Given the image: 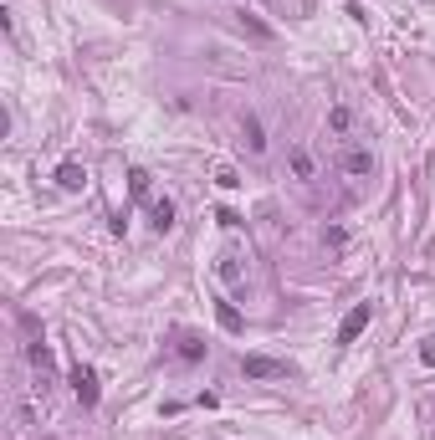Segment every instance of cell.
Returning <instances> with one entry per match:
<instances>
[{
  "label": "cell",
  "mask_w": 435,
  "mask_h": 440,
  "mask_svg": "<svg viewBox=\"0 0 435 440\" xmlns=\"http://www.w3.org/2000/svg\"><path fill=\"white\" fill-rule=\"evenodd\" d=\"M241 134H246V144H251V154L267 149V138H261V123H256V113H246L241 118Z\"/></svg>",
  "instance_id": "cell-6"
},
{
  "label": "cell",
  "mask_w": 435,
  "mask_h": 440,
  "mask_svg": "<svg viewBox=\"0 0 435 440\" xmlns=\"http://www.w3.org/2000/svg\"><path fill=\"white\" fill-rule=\"evenodd\" d=\"M241 369H246V379H282L287 374V364H276V358H267V354H246Z\"/></svg>",
  "instance_id": "cell-1"
},
{
  "label": "cell",
  "mask_w": 435,
  "mask_h": 440,
  "mask_svg": "<svg viewBox=\"0 0 435 440\" xmlns=\"http://www.w3.org/2000/svg\"><path fill=\"white\" fill-rule=\"evenodd\" d=\"M292 169H297L302 179H308V174H312V159H308V154H292Z\"/></svg>",
  "instance_id": "cell-12"
},
{
  "label": "cell",
  "mask_w": 435,
  "mask_h": 440,
  "mask_svg": "<svg viewBox=\"0 0 435 440\" xmlns=\"http://www.w3.org/2000/svg\"><path fill=\"white\" fill-rule=\"evenodd\" d=\"M175 354L184 358V364H195V358H205V343H200V338H179V348H175Z\"/></svg>",
  "instance_id": "cell-9"
},
{
  "label": "cell",
  "mask_w": 435,
  "mask_h": 440,
  "mask_svg": "<svg viewBox=\"0 0 435 440\" xmlns=\"http://www.w3.org/2000/svg\"><path fill=\"white\" fill-rule=\"evenodd\" d=\"M420 358H425V364L435 369V343H430V348H420Z\"/></svg>",
  "instance_id": "cell-13"
},
{
  "label": "cell",
  "mask_w": 435,
  "mask_h": 440,
  "mask_svg": "<svg viewBox=\"0 0 435 440\" xmlns=\"http://www.w3.org/2000/svg\"><path fill=\"white\" fill-rule=\"evenodd\" d=\"M128 190H134V195L143 200V195H149V174H143V169H134V174H128Z\"/></svg>",
  "instance_id": "cell-10"
},
{
  "label": "cell",
  "mask_w": 435,
  "mask_h": 440,
  "mask_svg": "<svg viewBox=\"0 0 435 440\" xmlns=\"http://www.w3.org/2000/svg\"><path fill=\"white\" fill-rule=\"evenodd\" d=\"M344 169H348V174H369V169H374V159H369L364 149H353L348 159H344Z\"/></svg>",
  "instance_id": "cell-8"
},
{
  "label": "cell",
  "mask_w": 435,
  "mask_h": 440,
  "mask_svg": "<svg viewBox=\"0 0 435 440\" xmlns=\"http://www.w3.org/2000/svg\"><path fill=\"white\" fill-rule=\"evenodd\" d=\"M57 185L62 190H82L87 185V169H82V164H62V169H57Z\"/></svg>",
  "instance_id": "cell-4"
},
{
  "label": "cell",
  "mask_w": 435,
  "mask_h": 440,
  "mask_svg": "<svg viewBox=\"0 0 435 440\" xmlns=\"http://www.w3.org/2000/svg\"><path fill=\"white\" fill-rule=\"evenodd\" d=\"M241 26H246V31H251V36H256V42H272V31H267V26H261L256 16H241Z\"/></svg>",
  "instance_id": "cell-11"
},
{
  "label": "cell",
  "mask_w": 435,
  "mask_h": 440,
  "mask_svg": "<svg viewBox=\"0 0 435 440\" xmlns=\"http://www.w3.org/2000/svg\"><path fill=\"white\" fill-rule=\"evenodd\" d=\"M215 318H220V328H226V333H241V313H236L231 302H215Z\"/></svg>",
  "instance_id": "cell-7"
},
{
  "label": "cell",
  "mask_w": 435,
  "mask_h": 440,
  "mask_svg": "<svg viewBox=\"0 0 435 440\" xmlns=\"http://www.w3.org/2000/svg\"><path fill=\"white\" fill-rule=\"evenodd\" d=\"M72 389H77L82 405H98V374H92L87 364H77V369H72Z\"/></svg>",
  "instance_id": "cell-3"
},
{
  "label": "cell",
  "mask_w": 435,
  "mask_h": 440,
  "mask_svg": "<svg viewBox=\"0 0 435 440\" xmlns=\"http://www.w3.org/2000/svg\"><path fill=\"white\" fill-rule=\"evenodd\" d=\"M369 318H374V307H369V302H359V307H353V313H348L344 322H338V343H353V338H359V333L369 328Z\"/></svg>",
  "instance_id": "cell-2"
},
{
  "label": "cell",
  "mask_w": 435,
  "mask_h": 440,
  "mask_svg": "<svg viewBox=\"0 0 435 440\" xmlns=\"http://www.w3.org/2000/svg\"><path fill=\"white\" fill-rule=\"evenodd\" d=\"M149 215H154V230H175V205L169 200H154Z\"/></svg>",
  "instance_id": "cell-5"
}]
</instances>
